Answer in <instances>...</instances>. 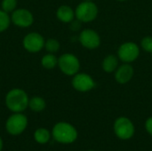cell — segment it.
<instances>
[{
  "mask_svg": "<svg viewBox=\"0 0 152 151\" xmlns=\"http://www.w3.org/2000/svg\"><path fill=\"white\" fill-rule=\"evenodd\" d=\"M118 62H119V59H118V57L117 55H115V54H108L102 60V68L103 71L108 73V74L114 73L115 70L119 66Z\"/></svg>",
  "mask_w": 152,
  "mask_h": 151,
  "instance_id": "cell-14",
  "label": "cell"
},
{
  "mask_svg": "<svg viewBox=\"0 0 152 151\" xmlns=\"http://www.w3.org/2000/svg\"><path fill=\"white\" fill-rule=\"evenodd\" d=\"M12 22L11 17L8 15V12L0 9V33L5 31Z\"/></svg>",
  "mask_w": 152,
  "mask_h": 151,
  "instance_id": "cell-19",
  "label": "cell"
},
{
  "mask_svg": "<svg viewBox=\"0 0 152 151\" xmlns=\"http://www.w3.org/2000/svg\"><path fill=\"white\" fill-rule=\"evenodd\" d=\"M41 65L46 69H54L56 66H58V58L54 55V53H48L41 59Z\"/></svg>",
  "mask_w": 152,
  "mask_h": 151,
  "instance_id": "cell-16",
  "label": "cell"
},
{
  "mask_svg": "<svg viewBox=\"0 0 152 151\" xmlns=\"http://www.w3.org/2000/svg\"><path fill=\"white\" fill-rule=\"evenodd\" d=\"M78 41L83 47L89 50L97 49L101 45L100 35L92 28L83 29L78 36Z\"/></svg>",
  "mask_w": 152,
  "mask_h": 151,
  "instance_id": "cell-8",
  "label": "cell"
},
{
  "mask_svg": "<svg viewBox=\"0 0 152 151\" xmlns=\"http://www.w3.org/2000/svg\"><path fill=\"white\" fill-rule=\"evenodd\" d=\"M57 19L63 23H70L74 20L75 11L69 5H61L56 11Z\"/></svg>",
  "mask_w": 152,
  "mask_h": 151,
  "instance_id": "cell-13",
  "label": "cell"
},
{
  "mask_svg": "<svg viewBox=\"0 0 152 151\" xmlns=\"http://www.w3.org/2000/svg\"><path fill=\"white\" fill-rule=\"evenodd\" d=\"M84 1H93V0H84Z\"/></svg>",
  "mask_w": 152,
  "mask_h": 151,
  "instance_id": "cell-25",
  "label": "cell"
},
{
  "mask_svg": "<svg viewBox=\"0 0 152 151\" xmlns=\"http://www.w3.org/2000/svg\"><path fill=\"white\" fill-rule=\"evenodd\" d=\"M2 10L6 12H12L17 6V0H2Z\"/></svg>",
  "mask_w": 152,
  "mask_h": 151,
  "instance_id": "cell-20",
  "label": "cell"
},
{
  "mask_svg": "<svg viewBox=\"0 0 152 151\" xmlns=\"http://www.w3.org/2000/svg\"><path fill=\"white\" fill-rule=\"evenodd\" d=\"M28 101L27 93L20 88L10 90L5 96V105L13 113L24 111L28 107Z\"/></svg>",
  "mask_w": 152,
  "mask_h": 151,
  "instance_id": "cell-1",
  "label": "cell"
},
{
  "mask_svg": "<svg viewBox=\"0 0 152 151\" xmlns=\"http://www.w3.org/2000/svg\"><path fill=\"white\" fill-rule=\"evenodd\" d=\"M140 53V46L135 42L128 41L120 44L117 56L123 63H132L139 58Z\"/></svg>",
  "mask_w": 152,
  "mask_h": 151,
  "instance_id": "cell-5",
  "label": "cell"
},
{
  "mask_svg": "<svg viewBox=\"0 0 152 151\" xmlns=\"http://www.w3.org/2000/svg\"><path fill=\"white\" fill-rule=\"evenodd\" d=\"M45 42L42 35L37 32H31L24 36L22 44L26 51L31 53H39L45 47Z\"/></svg>",
  "mask_w": 152,
  "mask_h": 151,
  "instance_id": "cell-10",
  "label": "cell"
},
{
  "mask_svg": "<svg viewBox=\"0 0 152 151\" xmlns=\"http://www.w3.org/2000/svg\"><path fill=\"white\" fill-rule=\"evenodd\" d=\"M71 85L73 88L80 93H86L93 90L96 86L94 79L86 73H77L73 76L71 80Z\"/></svg>",
  "mask_w": 152,
  "mask_h": 151,
  "instance_id": "cell-7",
  "label": "cell"
},
{
  "mask_svg": "<svg viewBox=\"0 0 152 151\" xmlns=\"http://www.w3.org/2000/svg\"><path fill=\"white\" fill-rule=\"evenodd\" d=\"M99 13L98 6L93 1H83L75 9V16L77 20L84 23L94 21Z\"/></svg>",
  "mask_w": 152,
  "mask_h": 151,
  "instance_id": "cell-3",
  "label": "cell"
},
{
  "mask_svg": "<svg viewBox=\"0 0 152 151\" xmlns=\"http://www.w3.org/2000/svg\"><path fill=\"white\" fill-rule=\"evenodd\" d=\"M2 149H3V141L0 137V151H2Z\"/></svg>",
  "mask_w": 152,
  "mask_h": 151,
  "instance_id": "cell-23",
  "label": "cell"
},
{
  "mask_svg": "<svg viewBox=\"0 0 152 151\" xmlns=\"http://www.w3.org/2000/svg\"><path fill=\"white\" fill-rule=\"evenodd\" d=\"M141 47L143 51L152 55V36H146L141 40Z\"/></svg>",
  "mask_w": 152,
  "mask_h": 151,
  "instance_id": "cell-21",
  "label": "cell"
},
{
  "mask_svg": "<svg viewBox=\"0 0 152 151\" xmlns=\"http://www.w3.org/2000/svg\"><path fill=\"white\" fill-rule=\"evenodd\" d=\"M117 1H118V2H125V1H127V0H117Z\"/></svg>",
  "mask_w": 152,
  "mask_h": 151,
  "instance_id": "cell-24",
  "label": "cell"
},
{
  "mask_svg": "<svg viewBox=\"0 0 152 151\" xmlns=\"http://www.w3.org/2000/svg\"><path fill=\"white\" fill-rule=\"evenodd\" d=\"M60 42L54 38H49L45 42V48L50 53H55L60 50Z\"/></svg>",
  "mask_w": 152,
  "mask_h": 151,
  "instance_id": "cell-18",
  "label": "cell"
},
{
  "mask_svg": "<svg viewBox=\"0 0 152 151\" xmlns=\"http://www.w3.org/2000/svg\"><path fill=\"white\" fill-rule=\"evenodd\" d=\"M46 103L45 101L42 97H33L28 101V107L29 109L34 112H41L45 109Z\"/></svg>",
  "mask_w": 152,
  "mask_h": 151,
  "instance_id": "cell-15",
  "label": "cell"
},
{
  "mask_svg": "<svg viewBox=\"0 0 152 151\" xmlns=\"http://www.w3.org/2000/svg\"><path fill=\"white\" fill-rule=\"evenodd\" d=\"M12 22L17 27L20 28H28L30 27L34 22V16L27 9L20 8L15 9L11 15Z\"/></svg>",
  "mask_w": 152,
  "mask_h": 151,
  "instance_id": "cell-11",
  "label": "cell"
},
{
  "mask_svg": "<svg viewBox=\"0 0 152 151\" xmlns=\"http://www.w3.org/2000/svg\"><path fill=\"white\" fill-rule=\"evenodd\" d=\"M145 127H146V130L148 131V133L152 135V117L147 119V121L145 123Z\"/></svg>",
  "mask_w": 152,
  "mask_h": 151,
  "instance_id": "cell-22",
  "label": "cell"
},
{
  "mask_svg": "<svg viewBox=\"0 0 152 151\" xmlns=\"http://www.w3.org/2000/svg\"><path fill=\"white\" fill-rule=\"evenodd\" d=\"M114 132L116 135L122 139H130L134 133V126L130 119L125 117H118L114 123Z\"/></svg>",
  "mask_w": 152,
  "mask_h": 151,
  "instance_id": "cell-9",
  "label": "cell"
},
{
  "mask_svg": "<svg viewBox=\"0 0 152 151\" xmlns=\"http://www.w3.org/2000/svg\"><path fill=\"white\" fill-rule=\"evenodd\" d=\"M58 67L64 75L73 77L79 72L80 61L73 53H63L58 58Z\"/></svg>",
  "mask_w": 152,
  "mask_h": 151,
  "instance_id": "cell-4",
  "label": "cell"
},
{
  "mask_svg": "<svg viewBox=\"0 0 152 151\" xmlns=\"http://www.w3.org/2000/svg\"><path fill=\"white\" fill-rule=\"evenodd\" d=\"M89 151H94V150H89Z\"/></svg>",
  "mask_w": 152,
  "mask_h": 151,
  "instance_id": "cell-26",
  "label": "cell"
},
{
  "mask_svg": "<svg viewBox=\"0 0 152 151\" xmlns=\"http://www.w3.org/2000/svg\"><path fill=\"white\" fill-rule=\"evenodd\" d=\"M50 137H51V134L49 131L45 128H38L34 133L35 141L39 144L47 143L50 141Z\"/></svg>",
  "mask_w": 152,
  "mask_h": 151,
  "instance_id": "cell-17",
  "label": "cell"
},
{
  "mask_svg": "<svg viewBox=\"0 0 152 151\" xmlns=\"http://www.w3.org/2000/svg\"><path fill=\"white\" fill-rule=\"evenodd\" d=\"M134 75V69L131 63H123L118 67L114 72V77L116 82L120 85L129 83Z\"/></svg>",
  "mask_w": 152,
  "mask_h": 151,
  "instance_id": "cell-12",
  "label": "cell"
},
{
  "mask_svg": "<svg viewBox=\"0 0 152 151\" xmlns=\"http://www.w3.org/2000/svg\"><path fill=\"white\" fill-rule=\"evenodd\" d=\"M28 125V118L21 112L13 113L8 117L5 123L6 131L11 135H19L22 133Z\"/></svg>",
  "mask_w": 152,
  "mask_h": 151,
  "instance_id": "cell-6",
  "label": "cell"
},
{
  "mask_svg": "<svg viewBox=\"0 0 152 151\" xmlns=\"http://www.w3.org/2000/svg\"><path fill=\"white\" fill-rule=\"evenodd\" d=\"M52 134L56 142L63 144L72 143L77 138V132L76 128L66 122L57 123L53 128Z\"/></svg>",
  "mask_w": 152,
  "mask_h": 151,
  "instance_id": "cell-2",
  "label": "cell"
}]
</instances>
